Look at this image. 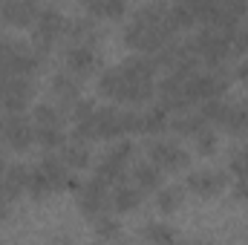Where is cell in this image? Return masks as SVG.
I'll use <instances>...</instances> for the list:
<instances>
[{"mask_svg":"<svg viewBox=\"0 0 248 245\" xmlns=\"http://www.w3.org/2000/svg\"><path fill=\"white\" fill-rule=\"evenodd\" d=\"M9 205H12V199L6 196V190H3V184H0V225L9 219Z\"/></svg>","mask_w":248,"mask_h":245,"instance_id":"32","label":"cell"},{"mask_svg":"<svg viewBox=\"0 0 248 245\" xmlns=\"http://www.w3.org/2000/svg\"><path fill=\"white\" fill-rule=\"evenodd\" d=\"M231 38H234V29L205 23V26H199V29L193 32V38L187 41V46H190V52L202 61L205 69H217V66H222L225 58L234 52Z\"/></svg>","mask_w":248,"mask_h":245,"instance_id":"3","label":"cell"},{"mask_svg":"<svg viewBox=\"0 0 248 245\" xmlns=\"http://www.w3.org/2000/svg\"><path fill=\"white\" fill-rule=\"evenodd\" d=\"M234 196L248 202V182H234Z\"/></svg>","mask_w":248,"mask_h":245,"instance_id":"34","label":"cell"},{"mask_svg":"<svg viewBox=\"0 0 248 245\" xmlns=\"http://www.w3.org/2000/svg\"><path fill=\"white\" fill-rule=\"evenodd\" d=\"M116 245H124V243H116Z\"/></svg>","mask_w":248,"mask_h":245,"instance_id":"38","label":"cell"},{"mask_svg":"<svg viewBox=\"0 0 248 245\" xmlns=\"http://www.w3.org/2000/svg\"><path fill=\"white\" fill-rule=\"evenodd\" d=\"M222 130H228L234 136H246L248 133V101L228 104V113L222 119Z\"/></svg>","mask_w":248,"mask_h":245,"instance_id":"25","label":"cell"},{"mask_svg":"<svg viewBox=\"0 0 248 245\" xmlns=\"http://www.w3.org/2000/svg\"><path fill=\"white\" fill-rule=\"evenodd\" d=\"M61 245H69V243H61Z\"/></svg>","mask_w":248,"mask_h":245,"instance_id":"37","label":"cell"},{"mask_svg":"<svg viewBox=\"0 0 248 245\" xmlns=\"http://www.w3.org/2000/svg\"><path fill=\"white\" fill-rule=\"evenodd\" d=\"M35 141V127L32 119H26V113H3L0 116V147L9 150H29Z\"/></svg>","mask_w":248,"mask_h":245,"instance_id":"8","label":"cell"},{"mask_svg":"<svg viewBox=\"0 0 248 245\" xmlns=\"http://www.w3.org/2000/svg\"><path fill=\"white\" fill-rule=\"evenodd\" d=\"M141 237L150 245H182V234L170 222H147L141 228Z\"/></svg>","mask_w":248,"mask_h":245,"instance_id":"22","label":"cell"},{"mask_svg":"<svg viewBox=\"0 0 248 245\" xmlns=\"http://www.w3.org/2000/svg\"><path fill=\"white\" fill-rule=\"evenodd\" d=\"M58 156L63 159V165H66L69 170H81V168H87V165L93 162L90 144H87V141H78V138H72V136L66 138V144L58 150Z\"/></svg>","mask_w":248,"mask_h":245,"instance_id":"20","label":"cell"},{"mask_svg":"<svg viewBox=\"0 0 248 245\" xmlns=\"http://www.w3.org/2000/svg\"><path fill=\"white\" fill-rule=\"evenodd\" d=\"M75 199H78V208L90 219H98L101 214H110V208H113V187H107L101 179L90 176V179H84Z\"/></svg>","mask_w":248,"mask_h":245,"instance_id":"10","label":"cell"},{"mask_svg":"<svg viewBox=\"0 0 248 245\" xmlns=\"http://www.w3.org/2000/svg\"><path fill=\"white\" fill-rule=\"evenodd\" d=\"M147 159L162 170V173H173L190 165V150L176 138H153L147 147Z\"/></svg>","mask_w":248,"mask_h":245,"instance_id":"9","label":"cell"},{"mask_svg":"<svg viewBox=\"0 0 248 245\" xmlns=\"http://www.w3.org/2000/svg\"><path fill=\"white\" fill-rule=\"evenodd\" d=\"M32 101V78L0 75V116L3 113H26Z\"/></svg>","mask_w":248,"mask_h":245,"instance_id":"11","label":"cell"},{"mask_svg":"<svg viewBox=\"0 0 248 245\" xmlns=\"http://www.w3.org/2000/svg\"><path fill=\"white\" fill-rule=\"evenodd\" d=\"M141 199H144V190L136 187L133 182H127V179L113 187V211H119V214L136 211V208L141 205Z\"/></svg>","mask_w":248,"mask_h":245,"instance_id":"21","label":"cell"},{"mask_svg":"<svg viewBox=\"0 0 248 245\" xmlns=\"http://www.w3.org/2000/svg\"><path fill=\"white\" fill-rule=\"evenodd\" d=\"M0 184L6 190V196L15 202L17 196L29 193V168L26 165H9L3 170V176H0Z\"/></svg>","mask_w":248,"mask_h":245,"instance_id":"19","label":"cell"},{"mask_svg":"<svg viewBox=\"0 0 248 245\" xmlns=\"http://www.w3.org/2000/svg\"><path fill=\"white\" fill-rule=\"evenodd\" d=\"M136 133H141V136H162L168 127H170V113L156 101V104H150V107H144V110H136Z\"/></svg>","mask_w":248,"mask_h":245,"instance_id":"13","label":"cell"},{"mask_svg":"<svg viewBox=\"0 0 248 245\" xmlns=\"http://www.w3.org/2000/svg\"><path fill=\"white\" fill-rule=\"evenodd\" d=\"M228 182V176L222 170H214V168H202V170H193L187 176V190L196 193V196H217Z\"/></svg>","mask_w":248,"mask_h":245,"instance_id":"14","label":"cell"},{"mask_svg":"<svg viewBox=\"0 0 248 245\" xmlns=\"http://www.w3.org/2000/svg\"><path fill=\"white\" fill-rule=\"evenodd\" d=\"M234 78L237 81H248V61H240L234 66Z\"/></svg>","mask_w":248,"mask_h":245,"instance_id":"33","label":"cell"},{"mask_svg":"<svg viewBox=\"0 0 248 245\" xmlns=\"http://www.w3.org/2000/svg\"><path fill=\"white\" fill-rule=\"evenodd\" d=\"M193 144H196V153L199 156H214L217 153V144H219V138H217V130H202L196 138H193Z\"/></svg>","mask_w":248,"mask_h":245,"instance_id":"30","label":"cell"},{"mask_svg":"<svg viewBox=\"0 0 248 245\" xmlns=\"http://www.w3.org/2000/svg\"><path fill=\"white\" fill-rule=\"evenodd\" d=\"M231 44H234V52L248 55V17H246V20H240V26L234 29V38H231Z\"/></svg>","mask_w":248,"mask_h":245,"instance_id":"31","label":"cell"},{"mask_svg":"<svg viewBox=\"0 0 248 245\" xmlns=\"http://www.w3.org/2000/svg\"><path fill=\"white\" fill-rule=\"evenodd\" d=\"M63 38L69 44H87V46H93V41L98 38V26H95L93 17H66Z\"/></svg>","mask_w":248,"mask_h":245,"instance_id":"18","label":"cell"},{"mask_svg":"<svg viewBox=\"0 0 248 245\" xmlns=\"http://www.w3.org/2000/svg\"><path fill=\"white\" fill-rule=\"evenodd\" d=\"M179 26L170 17L168 3H147L133 12V17L124 26L127 46L136 49V55H156L162 46L176 41Z\"/></svg>","mask_w":248,"mask_h":245,"instance_id":"2","label":"cell"},{"mask_svg":"<svg viewBox=\"0 0 248 245\" xmlns=\"http://www.w3.org/2000/svg\"><path fill=\"white\" fill-rule=\"evenodd\" d=\"M95 222V234L98 237H104V240H116L119 234H122V222H119V216L110 211V214H101L98 219H93Z\"/></svg>","mask_w":248,"mask_h":245,"instance_id":"28","label":"cell"},{"mask_svg":"<svg viewBox=\"0 0 248 245\" xmlns=\"http://www.w3.org/2000/svg\"><path fill=\"white\" fill-rule=\"evenodd\" d=\"M193 245H211V243H208V240H196Z\"/></svg>","mask_w":248,"mask_h":245,"instance_id":"36","label":"cell"},{"mask_svg":"<svg viewBox=\"0 0 248 245\" xmlns=\"http://www.w3.org/2000/svg\"><path fill=\"white\" fill-rule=\"evenodd\" d=\"M228 170L234 173L237 182H248V153L243 150V147L231 153V159H228Z\"/></svg>","mask_w":248,"mask_h":245,"instance_id":"29","label":"cell"},{"mask_svg":"<svg viewBox=\"0 0 248 245\" xmlns=\"http://www.w3.org/2000/svg\"><path fill=\"white\" fill-rule=\"evenodd\" d=\"M133 156H136V144H133L130 138H119V141H113V144H110V150L98 159V165H95V173H93V176H95V179H101L107 187H116L119 182H124V173H127V168H130Z\"/></svg>","mask_w":248,"mask_h":245,"instance_id":"6","label":"cell"},{"mask_svg":"<svg viewBox=\"0 0 248 245\" xmlns=\"http://www.w3.org/2000/svg\"><path fill=\"white\" fill-rule=\"evenodd\" d=\"M63 26H66V17L58 6H41V12L35 17V38L29 44L38 52L49 55V46H55V41L63 38Z\"/></svg>","mask_w":248,"mask_h":245,"instance_id":"7","label":"cell"},{"mask_svg":"<svg viewBox=\"0 0 248 245\" xmlns=\"http://www.w3.org/2000/svg\"><path fill=\"white\" fill-rule=\"evenodd\" d=\"M49 90H52V95L58 98V107H63L66 113H69V107H72L75 101H81V78H75V75L66 72V69L52 78Z\"/></svg>","mask_w":248,"mask_h":245,"instance_id":"15","label":"cell"},{"mask_svg":"<svg viewBox=\"0 0 248 245\" xmlns=\"http://www.w3.org/2000/svg\"><path fill=\"white\" fill-rule=\"evenodd\" d=\"M6 168H9V162H6V147H0V176H3Z\"/></svg>","mask_w":248,"mask_h":245,"instance_id":"35","label":"cell"},{"mask_svg":"<svg viewBox=\"0 0 248 245\" xmlns=\"http://www.w3.org/2000/svg\"><path fill=\"white\" fill-rule=\"evenodd\" d=\"M44 52H38L26 41H15L0 35V75H17V78H32V72L44 63Z\"/></svg>","mask_w":248,"mask_h":245,"instance_id":"5","label":"cell"},{"mask_svg":"<svg viewBox=\"0 0 248 245\" xmlns=\"http://www.w3.org/2000/svg\"><path fill=\"white\" fill-rule=\"evenodd\" d=\"M133 184L141 187V190H159V187L165 184V173H162L150 159H144V162H139V165L133 168Z\"/></svg>","mask_w":248,"mask_h":245,"instance_id":"23","label":"cell"},{"mask_svg":"<svg viewBox=\"0 0 248 245\" xmlns=\"http://www.w3.org/2000/svg\"><path fill=\"white\" fill-rule=\"evenodd\" d=\"M170 127H173L179 136L196 138L202 130H208V122L202 119V113H199V110H187V113H179V116H173V119H170ZM211 130H214V127H211Z\"/></svg>","mask_w":248,"mask_h":245,"instance_id":"24","label":"cell"},{"mask_svg":"<svg viewBox=\"0 0 248 245\" xmlns=\"http://www.w3.org/2000/svg\"><path fill=\"white\" fill-rule=\"evenodd\" d=\"M72 176L75 173L63 165L61 156L46 153L35 168H29V193L35 199H44V196H49L55 190H66L69 182H72Z\"/></svg>","mask_w":248,"mask_h":245,"instance_id":"4","label":"cell"},{"mask_svg":"<svg viewBox=\"0 0 248 245\" xmlns=\"http://www.w3.org/2000/svg\"><path fill=\"white\" fill-rule=\"evenodd\" d=\"M156 63L150 55H130L98 78V92L119 104H147L156 92Z\"/></svg>","mask_w":248,"mask_h":245,"instance_id":"1","label":"cell"},{"mask_svg":"<svg viewBox=\"0 0 248 245\" xmlns=\"http://www.w3.org/2000/svg\"><path fill=\"white\" fill-rule=\"evenodd\" d=\"M63 63H66V72H72L75 78H84L98 66V55L87 44H69L63 52Z\"/></svg>","mask_w":248,"mask_h":245,"instance_id":"12","label":"cell"},{"mask_svg":"<svg viewBox=\"0 0 248 245\" xmlns=\"http://www.w3.org/2000/svg\"><path fill=\"white\" fill-rule=\"evenodd\" d=\"M41 6L38 3H29V0H9V3H0V17L12 26H32L35 17H38Z\"/></svg>","mask_w":248,"mask_h":245,"instance_id":"16","label":"cell"},{"mask_svg":"<svg viewBox=\"0 0 248 245\" xmlns=\"http://www.w3.org/2000/svg\"><path fill=\"white\" fill-rule=\"evenodd\" d=\"M63 122H66V110L52 101L32 107V127L35 130H63Z\"/></svg>","mask_w":248,"mask_h":245,"instance_id":"17","label":"cell"},{"mask_svg":"<svg viewBox=\"0 0 248 245\" xmlns=\"http://www.w3.org/2000/svg\"><path fill=\"white\" fill-rule=\"evenodd\" d=\"M84 9L93 20L95 17H122L127 12V3L124 0H87Z\"/></svg>","mask_w":248,"mask_h":245,"instance_id":"27","label":"cell"},{"mask_svg":"<svg viewBox=\"0 0 248 245\" xmlns=\"http://www.w3.org/2000/svg\"><path fill=\"white\" fill-rule=\"evenodd\" d=\"M182 199H185V187L182 184H162L156 190V205L162 214H173L182 208Z\"/></svg>","mask_w":248,"mask_h":245,"instance_id":"26","label":"cell"}]
</instances>
